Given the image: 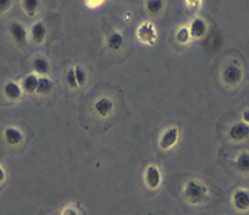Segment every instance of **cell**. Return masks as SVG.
<instances>
[{
	"label": "cell",
	"instance_id": "cell-1",
	"mask_svg": "<svg viewBox=\"0 0 249 215\" xmlns=\"http://www.w3.org/2000/svg\"><path fill=\"white\" fill-rule=\"evenodd\" d=\"M182 195L184 199L192 205H200L205 203L209 197V191L204 183L197 180L187 181L182 187Z\"/></svg>",
	"mask_w": 249,
	"mask_h": 215
},
{
	"label": "cell",
	"instance_id": "cell-2",
	"mask_svg": "<svg viewBox=\"0 0 249 215\" xmlns=\"http://www.w3.org/2000/svg\"><path fill=\"white\" fill-rule=\"evenodd\" d=\"M221 78L224 83L229 87H236L243 80V70L237 64H227L221 71Z\"/></svg>",
	"mask_w": 249,
	"mask_h": 215
},
{
	"label": "cell",
	"instance_id": "cell-3",
	"mask_svg": "<svg viewBox=\"0 0 249 215\" xmlns=\"http://www.w3.org/2000/svg\"><path fill=\"white\" fill-rule=\"evenodd\" d=\"M9 35H10V38L18 47L23 48L27 43L28 31L25 27V25L18 22V21H14L9 25Z\"/></svg>",
	"mask_w": 249,
	"mask_h": 215
},
{
	"label": "cell",
	"instance_id": "cell-4",
	"mask_svg": "<svg viewBox=\"0 0 249 215\" xmlns=\"http://www.w3.org/2000/svg\"><path fill=\"white\" fill-rule=\"evenodd\" d=\"M115 109V103L109 97H99L93 103V111L100 119L109 118Z\"/></svg>",
	"mask_w": 249,
	"mask_h": 215
},
{
	"label": "cell",
	"instance_id": "cell-5",
	"mask_svg": "<svg viewBox=\"0 0 249 215\" xmlns=\"http://www.w3.org/2000/svg\"><path fill=\"white\" fill-rule=\"evenodd\" d=\"M137 38L141 43L147 45H153L157 42L158 33L157 28L152 22L141 23L137 28Z\"/></svg>",
	"mask_w": 249,
	"mask_h": 215
},
{
	"label": "cell",
	"instance_id": "cell-6",
	"mask_svg": "<svg viewBox=\"0 0 249 215\" xmlns=\"http://www.w3.org/2000/svg\"><path fill=\"white\" fill-rule=\"evenodd\" d=\"M179 138V130L176 126H170L160 135L159 147L162 150H169L177 144Z\"/></svg>",
	"mask_w": 249,
	"mask_h": 215
},
{
	"label": "cell",
	"instance_id": "cell-7",
	"mask_svg": "<svg viewBox=\"0 0 249 215\" xmlns=\"http://www.w3.org/2000/svg\"><path fill=\"white\" fill-rule=\"evenodd\" d=\"M4 142L10 147H18L25 140V135L22 131L16 126H6L3 132Z\"/></svg>",
	"mask_w": 249,
	"mask_h": 215
},
{
	"label": "cell",
	"instance_id": "cell-8",
	"mask_svg": "<svg viewBox=\"0 0 249 215\" xmlns=\"http://www.w3.org/2000/svg\"><path fill=\"white\" fill-rule=\"evenodd\" d=\"M145 185L150 190H158L162 182V176L160 173V169L157 165L147 166L144 173Z\"/></svg>",
	"mask_w": 249,
	"mask_h": 215
},
{
	"label": "cell",
	"instance_id": "cell-9",
	"mask_svg": "<svg viewBox=\"0 0 249 215\" xmlns=\"http://www.w3.org/2000/svg\"><path fill=\"white\" fill-rule=\"evenodd\" d=\"M229 138L236 142H241V141L247 140L249 137V125L248 124L239 121V123L233 124L229 130Z\"/></svg>",
	"mask_w": 249,
	"mask_h": 215
},
{
	"label": "cell",
	"instance_id": "cell-10",
	"mask_svg": "<svg viewBox=\"0 0 249 215\" xmlns=\"http://www.w3.org/2000/svg\"><path fill=\"white\" fill-rule=\"evenodd\" d=\"M232 204L239 212L249 210V191L246 188H238L232 196Z\"/></svg>",
	"mask_w": 249,
	"mask_h": 215
},
{
	"label": "cell",
	"instance_id": "cell-11",
	"mask_svg": "<svg viewBox=\"0 0 249 215\" xmlns=\"http://www.w3.org/2000/svg\"><path fill=\"white\" fill-rule=\"evenodd\" d=\"M188 30H190V35L192 39H202L207 35L208 25L203 18H197L190 23Z\"/></svg>",
	"mask_w": 249,
	"mask_h": 215
},
{
	"label": "cell",
	"instance_id": "cell-12",
	"mask_svg": "<svg viewBox=\"0 0 249 215\" xmlns=\"http://www.w3.org/2000/svg\"><path fill=\"white\" fill-rule=\"evenodd\" d=\"M47 26L43 22H40V21L33 23L32 27L30 28V38L36 44H40V43L44 42V39L47 38Z\"/></svg>",
	"mask_w": 249,
	"mask_h": 215
},
{
	"label": "cell",
	"instance_id": "cell-13",
	"mask_svg": "<svg viewBox=\"0 0 249 215\" xmlns=\"http://www.w3.org/2000/svg\"><path fill=\"white\" fill-rule=\"evenodd\" d=\"M3 93L9 100H18L21 97H22L23 90L18 82L10 80L4 85Z\"/></svg>",
	"mask_w": 249,
	"mask_h": 215
},
{
	"label": "cell",
	"instance_id": "cell-14",
	"mask_svg": "<svg viewBox=\"0 0 249 215\" xmlns=\"http://www.w3.org/2000/svg\"><path fill=\"white\" fill-rule=\"evenodd\" d=\"M38 80H39V76L36 75L35 72L26 75L25 77L21 80V83H20L23 93H27V94H35L36 90H37Z\"/></svg>",
	"mask_w": 249,
	"mask_h": 215
},
{
	"label": "cell",
	"instance_id": "cell-15",
	"mask_svg": "<svg viewBox=\"0 0 249 215\" xmlns=\"http://www.w3.org/2000/svg\"><path fill=\"white\" fill-rule=\"evenodd\" d=\"M55 87V83L49 76H39V80H38V86H37V93L38 95H48L53 92Z\"/></svg>",
	"mask_w": 249,
	"mask_h": 215
},
{
	"label": "cell",
	"instance_id": "cell-16",
	"mask_svg": "<svg viewBox=\"0 0 249 215\" xmlns=\"http://www.w3.org/2000/svg\"><path fill=\"white\" fill-rule=\"evenodd\" d=\"M32 69L33 72L38 76H48L50 71V64L49 61L45 58H42V56H37L35 58L32 63Z\"/></svg>",
	"mask_w": 249,
	"mask_h": 215
},
{
	"label": "cell",
	"instance_id": "cell-17",
	"mask_svg": "<svg viewBox=\"0 0 249 215\" xmlns=\"http://www.w3.org/2000/svg\"><path fill=\"white\" fill-rule=\"evenodd\" d=\"M124 45V36L119 31H114L112 33H110L109 37L107 38V49H110L111 52H117L120 50Z\"/></svg>",
	"mask_w": 249,
	"mask_h": 215
},
{
	"label": "cell",
	"instance_id": "cell-18",
	"mask_svg": "<svg viewBox=\"0 0 249 215\" xmlns=\"http://www.w3.org/2000/svg\"><path fill=\"white\" fill-rule=\"evenodd\" d=\"M234 166L243 175H249V153L242 152L234 160Z\"/></svg>",
	"mask_w": 249,
	"mask_h": 215
},
{
	"label": "cell",
	"instance_id": "cell-19",
	"mask_svg": "<svg viewBox=\"0 0 249 215\" xmlns=\"http://www.w3.org/2000/svg\"><path fill=\"white\" fill-rule=\"evenodd\" d=\"M40 8V0H22V9L25 14L33 18L38 14Z\"/></svg>",
	"mask_w": 249,
	"mask_h": 215
},
{
	"label": "cell",
	"instance_id": "cell-20",
	"mask_svg": "<svg viewBox=\"0 0 249 215\" xmlns=\"http://www.w3.org/2000/svg\"><path fill=\"white\" fill-rule=\"evenodd\" d=\"M164 0H147V3H145V9L152 15H158L161 13L164 10Z\"/></svg>",
	"mask_w": 249,
	"mask_h": 215
},
{
	"label": "cell",
	"instance_id": "cell-21",
	"mask_svg": "<svg viewBox=\"0 0 249 215\" xmlns=\"http://www.w3.org/2000/svg\"><path fill=\"white\" fill-rule=\"evenodd\" d=\"M175 38H176V42L179 43V44H188L191 42V35H190V30L187 26H182L177 30L176 35H175Z\"/></svg>",
	"mask_w": 249,
	"mask_h": 215
},
{
	"label": "cell",
	"instance_id": "cell-22",
	"mask_svg": "<svg viewBox=\"0 0 249 215\" xmlns=\"http://www.w3.org/2000/svg\"><path fill=\"white\" fill-rule=\"evenodd\" d=\"M73 70H75L76 80H77V83L78 86H80V88L85 87V86L87 85V80H88L87 71H86L83 68H81V66H75Z\"/></svg>",
	"mask_w": 249,
	"mask_h": 215
},
{
	"label": "cell",
	"instance_id": "cell-23",
	"mask_svg": "<svg viewBox=\"0 0 249 215\" xmlns=\"http://www.w3.org/2000/svg\"><path fill=\"white\" fill-rule=\"evenodd\" d=\"M65 83L69 88H71V90H78V88H80V86H78L77 83V80H76V75H75V70H73V68H71L70 70L68 71V73H66Z\"/></svg>",
	"mask_w": 249,
	"mask_h": 215
},
{
	"label": "cell",
	"instance_id": "cell-24",
	"mask_svg": "<svg viewBox=\"0 0 249 215\" xmlns=\"http://www.w3.org/2000/svg\"><path fill=\"white\" fill-rule=\"evenodd\" d=\"M13 0H0V14H4L10 9Z\"/></svg>",
	"mask_w": 249,
	"mask_h": 215
},
{
	"label": "cell",
	"instance_id": "cell-25",
	"mask_svg": "<svg viewBox=\"0 0 249 215\" xmlns=\"http://www.w3.org/2000/svg\"><path fill=\"white\" fill-rule=\"evenodd\" d=\"M104 1L105 0H86V3H87L88 8H92V9L99 8V6L102 5Z\"/></svg>",
	"mask_w": 249,
	"mask_h": 215
},
{
	"label": "cell",
	"instance_id": "cell-26",
	"mask_svg": "<svg viewBox=\"0 0 249 215\" xmlns=\"http://www.w3.org/2000/svg\"><path fill=\"white\" fill-rule=\"evenodd\" d=\"M61 215H80V214H78V212L75 209V208L69 205V207H65L64 209H62Z\"/></svg>",
	"mask_w": 249,
	"mask_h": 215
},
{
	"label": "cell",
	"instance_id": "cell-27",
	"mask_svg": "<svg viewBox=\"0 0 249 215\" xmlns=\"http://www.w3.org/2000/svg\"><path fill=\"white\" fill-rule=\"evenodd\" d=\"M186 3H187V5L190 6V8L196 9L200 5L202 0H186Z\"/></svg>",
	"mask_w": 249,
	"mask_h": 215
},
{
	"label": "cell",
	"instance_id": "cell-28",
	"mask_svg": "<svg viewBox=\"0 0 249 215\" xmlns=\"http://www.w3.org/2000/svg\"><path fill=\"white\" fill-rule=\"evenodd\" d=\"M6 179V173H5V169L3 168V165L0 164V183L4 182Z\"/></svg>",
	"mask_w": 249,
	"mask_h": 215
},
{
	"label": "cell",
	"instance_id": "cell-29",
	"mask_svg": "<svg viewBox=\"0 0 249 215\" xmlns=\"http://www.w3.org/2000/svg\"><path fill=\"white\" fill-rule=\"evenodd\" d=\"M242 119H243V123L248 124L249 125V109L248 110L243 111V114H242Z\"/></svg>",
	"mask_w": 249,
	"mask_h": 215
}]
</instances>
